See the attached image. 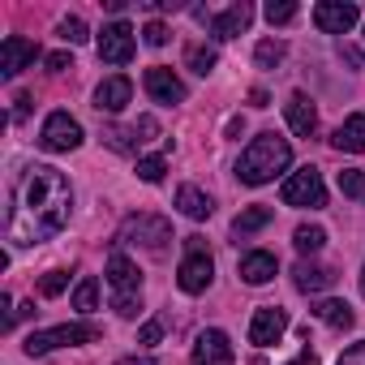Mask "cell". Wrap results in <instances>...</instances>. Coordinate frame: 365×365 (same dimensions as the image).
<instances>
[{"mask_svg":"<svg viewBox=\"0 0 365 365\" xmlns=\"http://www.w3.org/2000/svg\"><path fill=\"white\" fill-rule=\"evenodd\" d=\"M69 207H73V190H69L65 172L48 163L22 168V176L14 180V194H9V215H5L9 241L14 245L52 241L69 224Z\"/></svg>","mask_w":365,"mask_h":365,"instance_id":"6da1fadb","label":"cell"},{"mask_svg":"<svg viewBox=\"0 0 365 365\" xmlns=\"http://www.w3.org/2000/svg\"><path fill=\"white\" fill-rule=\"evenodd\" d=\"M288 163H292L288 138H279V133H258V138L241 150L237 176H241V185H267V180H275Z\"/></svg>","mask_w":365,"mask_h":365,"instance_id":"7a4b0ae2","label":"cell"},{"mask_svg":"<svg viewBox=\"0 0 365 365\" xmlns=\"http://www.w3.org/2000/svg\"><path fill=\"white\" fill-rule=\"evenodd\" d=\"M108 288H112V309L120 318H133L142 309V271L120 250L108 258Z\"/></svg>","mask_w":365,"mask_h":365,"instance_id":"3957f363","label":"cell"},{"mask_svg":"<svg viewBox=\"0 0 365 365\" xmlns=\"http://www.w3.org/2000/svg\"><path fill=\"white\" fill-rule=\"evenodd\" d=\"M95 339H103V327H95V322H65V327L35 331L22 348H26V356H43L52 348H73V344H95Z\"/></svg>","mask_w":365,"mask_h":365,"instance_id":"277c9868","label":"cell"},{"mask_svg":"<svg viewBox=\"0 0 365 365\" xmlns=\"http://www.w3.org/2000/svg\"><path fill=\"white\" fill-rule=\"evenodd\" d=\"M279 198H284V207H309V211L327 207V185H322V172H318L314 163L297 168V172L284 180Z\"/></svg>","mask_w":365,"mask_h":365,"instance_id":"5b68a950","label":"cell"},{"mask_svg":"<svg viewBox=\"0 0 365 365\" xmlns=\"http://www.w3.org/2000/svg\"><path fill=\"white\" fill-rule=\"evenodd\" d=\"M211 279H215V262L202 250V237H190V254L180 258V267H176V284H180V292L198 297V292L211 288Z\"/></svg>","mask_w":365,"mask_h":365,"instance_id":"8992f818","label":"cell"},{"mask_svg":"<svg viewBox=\"0 0 365 365\" xmlns=\"http://www.w3.org/2000/svg\"><path fill=\"white\" fill-rule=\"evenodd\" d=\"M116 241L120 245H142V250H163L168 241H172V224L163 220V215H129L125 224H120V232H116Z\"/></svg>","mask_w":365,"mask_h":365,"instance_id":"52a82bcc","label":"cell"},{"mask_svg":"<svg viewBox=\"0 0 365 365\" xmlns=\"http://www.w3.org/2000/svg\"><path fill=\"white\" fill-rule=\"evenodd\" d=\"M39 146L52 150V155H69V150L82 146V125L69 112H52L43 120V129H39Z\"/></svg>","mask_w":365,"mask_h":365,"instance_id":"ba28073f","label":"cell"},{"mask_svg":"<svg viewBox=\"0 0 365 365\" xmlns=\"http://www.w3.org/2000/svg\"><path fill=\"white\" fill-rule=\"evenodd\" d=\"M356 18H361V9L348 5V0H322V5H314V26L322 35H348L356 26Z\"/></svg>","mask_w":365,"mask_h":365,"instance_id":"9c48e42d","label":"cell"},{"mask_svg":"<svg viewBox=\"0 0 365 365\" xmlns=\"http://www.w3.org/2000/svg\"><path fill=\"white\" fill-rule=\"evenodd\" d=\"M99 61H108V65H129L133 61V26L129 22H108L99 31Z\"/></svg>","mask_w":365,"mask_h":365,"instance_id":"30bf717a","label":"cell"},{"mask_svg":"<svg viewBox=\"0 0 365 365\" xmlns=\"http://www.w3.org/2000/svg\"><path fill=\"white\" fill-rule=\"evenodd\" d=\"M35 61H39V43H31L22 35H9L5 43H0V78H18Z\"/></svg>","mask_w":365,"mask_h":365,"instance_id":"8fae6325","label":"cell"},{"mask_svg":"<svg viewBox=\"0 0 365 365\" xmlns=\"http://www.w3.org/2000/svg\"><path fill=\"white\" fill-rule=\"evenodd\" d=\"M284 331H288V314H284L279 305H262V309L254 314V322H250V344L271 348V344L284 339Z\"/></svg>","mask_w":365,"mask_h":365,"instance_id":"7c38bea8","label":"cell"},{"mask_svg":"<svg viewBox=\"0 0 365 365\" xmlns=\"http://www.w3.org/2000/svg\"><path fill=\"white\" fill-rule=\"evenodd\" d=\"M237 361V348L224 331H202L198 344H194V365H232Z\"/></svg>","mask_w":365,"mask_h":365,"instance_id":"4fadbf2b","label":"cell"},{"mask_svg":"<svg viewBox=\"0 0 365 365\" xmlns=\"http://www.w3.org/2000/svg\"><path fill=\"white\" fill-rule=\"evenodd\" d=\"M146 95L155 103H185V82L168 65H155V69H146Z\"/></svg>","mask_w":365,"mask_h":365,"instance_id":"5bb4252c","label":"cell"},{"mask_svg":"<svg viewBox=\"0 0 365 365\" xmlns=\"http://www.w3.org/2000/svg\"><path fill=\"white\" fill-rule=\"evenodd\" d=\"M250 22H254V5L237 0V5H228L224 14L211 18V35H215V39H237V35L250 31Z\"/></svg>","mask_w":365,"mask_h":365,"instance_id":"9a60e30c","label":"cell"},{"mask_svg":"<svg viewBox=\"0 0 365 365\" xmlns=\"http://www.w3.org/2000/svg\"><path fill=\"white\" fill-rule=\"evenodd\" d=\"M129 99H133V82H129L125 73H112V78H103V82L95 86V108H99V112H120Z\"/></svg>","mask_w":365,"mask_h":365,"instance_id":"2e32d148","label":"cell"},{"mask_svg":"<svg viewBox=\"0 0 365 365\" xmlns=\"http://www.w3.org/2000/svg\"><path fill=\"white\" fill-rule=\"evenodd\" d=\"M284 112H288V125H292L297 138H314L318 133V112H314V103H309L305 91H292L288 103H284Z\"/></svg>","mask_w":365,"mask_h":365,"instance_id":"e0dca14e","label":"cell"},{"mask_svg":"<svg viewBox=\"0 0 365 365\" xmlns=\"http://www.w3.org/2000/svg\"><path fill=\"white\" fill-rule=\"evenodd\" d=\"M275 271H279V262H275V254H267V250H254V254L241 258V279L254 284V288H258V284H271Z\"/></svg>","mask_w":365,"mask_h":365,"instance_id":"ac0fdd59","label":"cell"},{"mask_svg":"<svg viewBox=\"0 0 365 365\" xmlns=\"http://www.w3.org/2000/svg\"><path fill=\"white\" fill-rule=\"evenodd\" d=\"M331 146H335V150H348V155H361V150H365V112L348 116V120L335 129Z\"/></svg>","mask_w":365,"mask_h":365,"instance_id":"d6986e66","label":"cell"},{"mask_svg":"<svg viewBox=\"0 0 365 365\" xmlns=\"http://www.w3.org/2000/svg\"><path fill=\"white\" fill-rule=\"evenodd\" d=\"M176 207L185 211L190 220H211V211H215L211 194H202L198 185H180V190H176Z\"/></svg>","mask_w":365,"mask_h":365,"instance_id":"ffe728a7","label":"cell"},{"mask_svg":"<svg viewBox=\"0 0 365 365\" xmlns=\"http://www.w3.org/2000/svg\"><path fill=\"white\" fill-rule=\"evenodd\" d=\"M314 318L327 322L331 331H348V327L356 322V314H352L348 301H318V305H314Z\"/></svg>","mask_w":365,"mask_h":365,"instance_id":"44dd1931","label":"cell"},{"mask_svg":"<svg viewBox=\"0 0 365 365\" xmlns=\"http://www.w3.org/2000/svg\"><path fill=\"white\" fill-rule=\"evenodd\" d=\"M292 279H297L301 292H327V288L335 284V275H331L327 267H314V262H301V267L292 271Z\"/></svg>","mask_w":365,"mask_h":365,"instance_id":"7402d4cb","label":"cell"},{"mask_svg":"<svg viewBox=\"0 0 365 365\" xmlns=\"http://www.w3.org/2000/svg\"><path fill=\"white\" fill-rule=\"evenodd\" d=\"M271 220H275V211H271V207H245V211L232 220V232H237V237H250V232L267 228Z\"/></svg>","mask_w":365,"mask_h":365,"instance_id":"603a6c76","label":"cell"},{"mask_svg":"<svg viewBox=\"0 0 365 365\" xmlns=\"http://www.w3.org/2000/svg\"><path fill=\"white\" fill-rule=\"evenodd\" d=\"M103 142H108L112 150H120V155H129V150H138V146H142L138 125H133V129H116V125H108V129H103Z\"/></svg>","mask_w":365,"mask_h":365,"instance_id":"cb8c5ba5","label":"cell"},{"mask_svg":"<svg viewBox=\"0 0 365 365\" xmlns=\"http://www.w3.org/2000/svg\"><path fill=\"white\" fill-rule=\"evenodd\" d=\"M292 245H297L301 254H318V250L327 245V232H322L318 224H301V228L292 232Z\"/></svg>","mask_w":365,"mask_h":365,"instance_id":"d4e9b609","label":"cell"},{"mask_svg":"<svg viewBox=\"0 0 365 365\" xmlns=\"http://www.w3.org/2000/svg\"><path fill=\"white\" fill-rule=\"evenodd\" d=\"M95 305H99V284H95V279L86 275V279H82V284L73 288V309H78V314H91Z\"/></svg>","mask_w":365,"mask_h":365,"instance_id":"484cf974","label":"cell"},{"mask_svg":"<svg viewBox=\"0 0 365 365\" xmlns=\"http://www.w3.org/2000/svg\"><path fill=\"white\" fill-rule=\"evenodd\" d=\"M284 52H288V48H284L279 39H262V43L254 48V61H258L262 69H275V65L284 61Z\"/></svg>","mask_w":365,"mask_h":365,"instance_id":"4316f807","label":"cell"},{"mask_svg":"<svg viewBox=\"0 0 365 365\" xmlns=\"http://www.w3.org/2000/svg\"><path fill=\"white\" fill-rule=\"evenodd\" d=\"M215 61H220V56H215V48H202V43H194V48H190V69H194L198 78H207V73L215 69Z\"/></svg>","mask_w":365,"mask_h":365,"instance_id":"83f0119b","label":"cell"},{"mask_svg":"<svg viewBox=\"0 0 365 365\" xmlns=\"http://www.w3.org/2000/svg\"><path fill=\"white\" fill-rule=\"evenodd\" d=\"M339 190H344L348 198L365 202V172H356V168H344V172H339Z\"/></svg>","mask_w":365,"mask_h":365,"instance_id":"f1b7e54d","label":"cell"},{"mask_svg":"<svg viewBox=\"0 0 365 365\" xmlns=\"http://www.w3.org/2000/svg\"><path fill=\"white\" fill-rule=\"evenodd\" d=\"M163 172H168V163H163V155H150V159H138V176L146 180V185H159V180H163Z\"/></svg>","mask_w":365,"mask_h":365,"instance_id":"f546056e","label":"cell"},{"mask_svg":"<svg viewBox=\"0 0 365 365\" xmlns=\"http://www.w3.org/2000/svg\"><path fill=\"white\" fill-rule=\"evenodd\" d=\"M262 14H267V22H271V26H284V22H292V18H297V5H292V0H279V5L271 0Z\"/></svg>","mask_w":365,"mask_h":365,"instance_id":"4dcf8cb0","label":"cell"},{"mask_svg":"<svg viewBox=\"0 0 365 365\" xmlns=\"http://www.w3.org/2000/svg\"><path fill=\"white\" fill-rule=\"evenodd\" d=\"M61 39L73 43V48L86 43V39H91V35H86V22H82V18H65V22H61Z\"/></svg>","mask_w":365,"mask_h":365,"instance_id":"1f68e13d","label":"cell"},{"mask_svg":"<svg viewBox=\"0 0 365 365\" xmlns=\"http://www.w3.org/2000/svg\"><path fill=\"white\" fill-rule=\"evenodd\" d=\"M65 284H69V275H65V271H48V275L39 279V292H43V297H61V292H65Z\"/></svg>","mask_w":365,"mask_h":365,"instance_id":"d6a6232c","label":"cell"},{"mask_svg":"<svg viewBox=\"0 0 365 365\" xmlns=\"http://www.w3.org/2000/svg\"><path fill=\"white\" fill-rule=\"evenodd\" d=\"M142 39H146L150 48H163V43H168V26H163V22H146V31H142Z\"/></svg>","mask_w":365,"mask_h":365,"instance_id":"836d02e7","label":"cell"},{"mask_svg":"<svg viewBox=\"0 0 365 365\" xmlns=\"http://www.w3.org/2000/svg\"><path fill=\"white\" fill-rule=\"evenodd\" d=\"M159 339H163V322H159V318H150V322L138 331V344H146V348H150V344H159Z\"/></svg>","mask_w":365,"mask_h":365,"instance_id":"e575fe53","label":"cell"},{"mask_svg":"<svg viewBox=\"0 0 365 365\" xmlns=\"http://www.w3.org/2000/svg\"><path fill=\"white\" fill-rule=\"evenodd\" d=\"M43 65H48V73H65V69H73V56L69 52H52V56H43Z\"/></svg>","mask_w":365,"mask_h":365,"instance_id":"d590c367","label":"cell"},{"mask_svg":"<svg viewBox=\"0 0 365 365\" xmlns=\"http://www.w3.org/2000/svg\"><path fill=\"white\" fill-rule=\"evenodd\" d=\"M339 365H365V339H361V344H352V348L339 356Z\"/></svg>","mask_w":365,"mask_h":365,"instance_id":"8d00e7d4","label":"cell"},{"mask_svg":"<svg viewBox=\"0 0 365 365\" xmlns=\"http://www.w3.org/2000/svg\"><path fill=\"white\" fill-rule=\"evenodd\" d=\"M31 314H35V301H26V305H18V309H14V327H18L22 318H31Z\"/></svg>","mask_w":365,"mask_h":365,"instance_id":"74e56055","label":"cell"},{"mask_svg":"<svg viewBox=\"0 0 365 365\" xmlns=\"http://www.w3.org/2000/svg\"><path fill=\"white\" fill-rule=\"evenodd\" d=\"M26 112H31V95H18V108H14V116H18V120H22V116H26Z\"/></svg>","mask_w":365,"mask_h":365,"instance_id":"f35d334b","label":"cell"},{"mask_svg":"<svg viewBox=\"0 0 365 365\" xmlns=\"http://www.w3.org/2000/svg\"><path fill=\"white\" fill-rule=\"evenodd\" d=\"M292 365H318V356H314V352H309V348H305V352H301V356H297V361H292Z\"/></svg>","mask_w":365,"mask_h":365,"instance_id":"ab89813d","label":"cell"},{"mask_svg":"<svg viewBox=\"0 0 365 365\" xmlns=\"http://www.w3.org/2000/svg\"><path fill=\"white\" fill-rule=\"evenodd\" d=\"M120 365H155L150 356H129V361H120Z\"/></svg>","mask_w":365,"mask_h":365,"instance_id":"60d3db41","label":"cell"},{"mask_svg":"<svg viewBox=\"0 0 365 365\" xmlns=\"http://www.w3.org/2000/svg\"><path fill=\"white\" fill-rule=\"evenodd\" d=\"M361 292H365V267H361Z\"/></svg>","mask_w":365,"mask_h":365,"instance_id":"b9f144b4","label":"cell"}]
</instances>
